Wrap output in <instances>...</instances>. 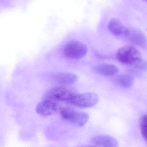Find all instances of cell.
<instances>
[{
	"mask_svg": "<svg viewBox=\"0 0 147 147\" xmlns=\"http://www.w3.org/2000/svg\"><path fill=\"white\" fill-rule=\"evenodd\" d=\"M77 94L78 92L74 88L58 87L48 91L44 96L45 99L70 103Z\"/></svg>",
	"mask_w": 147,
	"mask_h": 147,
	"instance_id": "1",
	"label": "cell"
},
{
	"mask_svg": "<svg viewBox=\"0 0 147 147\" xmlns=\"http://www.w3.org/2000/svg\"><path fill=\"white\" fill-rule=\"evenodd\" d=\"M60 113L64 120L79 127L84 126L89 119V115L86 113L79 111L69 107L62 108L60 110Z\"/></svg>",
	"mask_w": 147,
	"mask_h": 147,
	"instance_id": "2",
	"label": "cell"
},
{
	"mask_svg": "<svg viewBox=\"0 0 147 147\" xmlns=\"http://www.w3.org/2000/svg\"><path fill=\"white\" fill-rule=\"evenodd\" d=\"M87 52V46L78 41H71L67 43L63 49L64 56L73 60L81 59L86 55Z\"/></svg>",
	"mask_w": 147,
	"mask_h": 147,
	"instance_id": "3",
	"label": "cell"
},
{
	"mask_svg": "<svg viewBox=\"0 0 147 147\" xmlns=\"http://www.w3.org/2000/svg\"><path fill=\"white\" fill-rule=\"evenodd\" d=\"M116 56L119 62L129 65L142 58L141 53L136 49L130 46H124L119 49Z\"/></svg>",
	"mask_w": 147,
	"mask_h": 147,
	"instance_id": "4",
	"label": "cell"
},
{
	"mask_svg": "<svg viewBox=\"0 0 147 147\" xmlns=\"http://www.w3.org/2000/svg\"><path fill=\"white\" fill-rule=\"evenodd\" d=\"M98 100V96L96 94L88 92L78 94L70 103L80 108H90L95 105Z\"/></svg>",
	"mask_w": 147,
	"mask_h": 147,
	"instance_id": "5",
	"label": "cell"
},
{
	"mask_svg": "<svg viewBox=\"0 0 147 147\" xmlns=\"http://www.w3.org/2000/svg\"><path fill=\"white\" fill-rule=\"evenodd\" d=\"M57 103L51 100L45 99L38 104L36 107V112L43 116H49L56 114L60 110Z\"/></svg>",
	"mask_w": 147,
	"mask_h": 147,
	"instance_id": "6",
	"label": "cell"
},
{
	"mask_svg": "<svg viewBox=\"0 0 147 147\" xmlns=\"http://www.w3.org/2000/svg\"><path fill=\"white\" fill-rule=\"evenodd\" d=\"M125 36L132 43L142 45L146 42V37L143 32L138 28H127Z\"/></svg>",
	"mask_w": 147,
	"mask_h": 147,
	"instance_id": "7",
	"label": "cell"
},
{
	"mask_svg": "<svg viewBox=\"0 0 147 147\" xmlns=\"http://www.w3.org/2000/svg\"><path fill=\"white\" fill-rule=\"evenodd\" d=\"M91 141L93 144L97 146L117 147L119 145L117 140L113 137L108 135H98L93 138Z\"/></svg>",
	"mask_w": 147,
	"mask_h": 147,
	"instance_id": "8",
	"label": "cell"
},
{
	"mask_svg": "<svg viewBox=\"0 0 147 147\" xmlns=\"http://www.w3.org/2000/svg\"><path fill=\"white\" fill-rule=\"evenodd\" d=\"M54 79L57 83L64 85H70L77 82L78 77L76 74L70 72L57 73L54 75Z\"/></svg>",
	"mask_w": 147,
	"mask_h": 147,
	"instance_id": "9",
	"label": "cell"
},
{
	"mask_svg": "<svg viewBox=\"0 0 147 147\" xmlns=\"http://www.w3.org/2000/svg\"><path fill=\"white\" fill-rule=\"evenodd\" d=\"M109 31L116 36H125L127 28L123 25L122 22L116 18H112L108 24Z\"/></svg>",
	"mask_w": 147,
	"mask_h": 147,
	"instance_id": "10",
	"label": "cell"
},
{
	"mask_svg": "<svg viewBox=\"0 0 147 147\" xmlns=\"http://www.w3.org/2000/svg\"><path fill=\"white\" fill-rule=\"evenodd\" d=\"M95 69L98 74L105 76H113L119 72L117 67L106 63L98 64L95 67Z\"/></svg>",
	"mask_w": 147,
	"mask_h": 147,
	"instance_id": "11",
	"label": "cell"
},
{
	"mask_svg": "<svg viewBox=\"0 0 147 147\" xmlns=\"http://www.w3.org/2000/svg\"><path fill=\"white\" fill-rule=\"evenodd\" d=\"M118 84L122 87L130 88L133 86L134 80L131 75L127 74H123L119 75L117 78Z\"/></svg>",
	"mask_w": 147,
	"mask_h": 147,
	"instance_id": "12",
	"label": "cell"
},
{
	"mask_svg": "<svg viewBox=\"0 0 147 147\" xmlns=\"http://www.w3.org/2000/svg\"><path fill=\"white\" fill-rule=\"evenodd\" d=\"M131 67L138 71L146 72L147 71V61L141 58L130 65Z\"/></svg>",
	"mask_w": 147,
	"mask_h": 147,
	"instance_id": "13",
	"label": "cell"
},
{
	"mask_svg": "<svg viewBox=\"0 0 147 147\" xmlns=\"http://www.w3.org/2000/svg\"><path fill=\"white\" fill-rule=\"evenodd\" d=\"M139 125L142 136L147 142V115H144L141 117Z\"/></svg>",
	"mask_w": 147,
	"mask_h": 147,
	"instance_id": "14",
	"label": "cell"
},
{
	"mask_svg": "<svg viewBox=\"0 0 147 147\" xmlns=\"http://www.w3.org/2000/svg\"><path fill=\"white\" fill-rule=\"evenodd\" d=\"M144 1H147V0H144Z\"/></svg>",
	"mask_w": 147,
	"mask_h": 147,
	"instance_id": "15",
	"label": "cell"
}]
</instances>
